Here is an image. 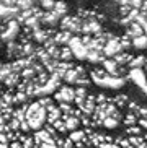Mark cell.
I'll list each match as a JSON object with an SVG mask.
<instances>
[{"instance_id":"1","label":"cell","mask_w":147,"mask_h":148,"mask_svg":"<svg viewBox=\"0 0 147 148\" xmlns=\"http://www.w3.org/2000/svg\"><path fill=\"white\" fill-rule=\"evenodd\" d=\"M82 26H83V21L75 13L65 15L61 20V23H59V28H61V29L67 31V33H70V34H74V36L82 34Z\"/></svg>"},{"instance_id":"2","label":"cell","mask_w":147,"mask_h":148,"mask_svg":"<svg viewBox=\"0 0 147 148\" xmlns=\"http://www.w3.org/2000/svg\"><path fill=\"white\" fill-rule=\"evenodd\" d=\"M52 12H54V13L62 20L65 15H69V5H67L65 0H56V5H54Z\"/></svg>"},{"instance_id":"3","label":"cell","mask_w":147,"mask_h":148,"mask_svg":"<svg viewBox=\"0 0 147 148\" xmlns=\"http://www.w3.org/2000/svg\"><path fill=\"white\" fill-rule=\"evenodd\" d=\"M36 7L33 3V0H17V12H25V10H30Z\"/></svg>"},{"instance_id":"4","label":"cell","mask_w":147,"mask_h":148,"mask_svg":"<svg viewBox=\"0 0 147 148\" xmlns=\"http://www.w3.org/2000/svg\"><path fill=\"white\" fill-rule=\"evenodd\" d=\"M54 5H56V0H39V8L43 10V12H51L54 8Z\"/></svg>"},{"instance_id":"5","label":"cell","mask_w":147,"mask_h":148,"mask_svg":"<svg viewBox=\"0 0 147 148\" xmlns=\"http://www.w3.org/2000/svg\"><path fill=\"white\" fill-rule=\"evenodd\" d=\"M144 0H124V5H128L129 8H134V10H139L142 7Z\"/></svg>"}]
</instances>
